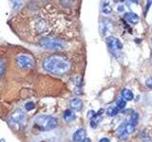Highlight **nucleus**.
Masks as SVG:
<instances>
[{
    "label": "nucleus",
    "instance_id": "1",
    "mask_svg": "<svg viewBox=\"0 0 152 142\" xmlns=\"http://www.w3.org/2000/svg\"><path fill=\"white\" fill-rule=\"evenodd\" d=\"M71 64L65 57L60 55H51L43 62V68L47 72L53 75H64L70 70Z\"/></svg>",
    "mask_w": 152,
    "mask_h": 142
},
{
    "label": "nucleus",
    "instance_id": "2",
    "mask_svg": "<svg viewBox=\"0 0 152 142\" xmlns=\"http://www.w3.org/2000/svg\"><path fill=\"white\" fill-rule=\"evenodd\" d=\"M39 46L43 47V49H48V50H52V51H62L66 49V43L58 38H53V37H44L41 38L38 42Z\"/></svg>",
    "mask_w": 152,
    "mask_h": 142
},
{
    "label": "nucleus",
    "instance_id": "3",
    "mask_svg": "<svg viewBox=\"0 0 152 142\" xmlns=\"http://www.w3.org/2000/svg\"><path fill=\"white\" fill-rule=\"evenodd\" d=\"M34 121L35 126L41 131H51L57 126V120L51 116H39Z\"/></svg>",
    "mask_w": 152,
    "mask_h": 142
},
{
    "label": "nucleus",
    "instance_id": "4",
    "mask_svg": "<svg viewBox=\"0 0 152 142\" xmlns=\"http://www.w3.org/2000/svg\"><path fill=\"white\" fill-rule=\"evenodd\" d=\"M26 120H27L26 114L24 113L21 109H16V110L12 112V115L10 116L9 123L17 130L19 128H21L25 125Z\"/></svg>",
    "mask_w": 152,
    "mask_h": 142
},
{
    "label": "nucleus",
    "instance_id": "5",
    "mask_svg": "<svg viewBox=\"0 0 152 142\" xmlns=\"http://www.w3.org/2000/svg\"><path fill=\"white\" fill-rule=\"evenodd\" d=\"M15 63L20 69L28 70L34 67L35 62L31 56L28 54H19L15 58Z\"/></svg>",
    "mask_w": 152,
    "mask_h": 142
},
{
    "label": "nucleus",
    "instance_id": "6",
    "mask_svg": "<svg viewBox=\"0 0 152 142\" xmlns=\"http://www.w3.org/2000/svg\"><path fill=\"white\" fill-rule=\"evenodd\" d=\"M33 31L38 35H43L49 31V23L47 22L46 19L38 17L35 20H33L32 25Z\"/></svg>",
    "mask_w": 152,
    "mask_h": 142
},
{
    "label": "nucleus",
    "instance_id": "7",
    "mask_svg": "<svg viewBox=\"0 0 152 142\" xmlns=\"http://www.w3.org/2000/svg\"><path fill=\"white\" fill-rule=\"evenodd\" d=\"M106 43H107V45L108 46V49L113 52V54L115 53L116 51L121 50L123 49L122 42L119 40L118 38L114 37V36H109V37H107V40H106Z\"/></svg>",
    "mask_w": 152,
    "mask_h": 142
},
{
    "label": "nucleus",
    "instance_id": "8",
    "mask_svg": "<svg viewBox=\"0 0 152 142\" xmlns=\"http://www.w3.org/2000/svg\"><path fill=\"white\" fill-rule=\"evenodd\" d=\"M86 138H87V132L85 129H79L73 135L74 142H83Z\"/></svg>",
    "mask_w": 152,
    "mask_h": 142
},
{
    "label": "nucleus",
    "instance_id": "9",
    "mask_svg": "<svg viewBox=\"0 0 152 142\" xmlns=\"http://www.w3.org/2000/svg\"><path fill=\"white\" fill-rule=\"evenodd\" d=\"M104 112L103 109H101L99 112H97L95 115L90 118V126L92 128H96L98 126V124L100 123V121L102 120V113Z\"/></svg>",
    "mask_w": 152,
    "mask_h": 142
},
{
    "label": "nucleus",
    "instance_id": "10",
    "mask_svg": "<svg viewBox=\"0 0 152 142\" xmlns=\"http://www.w3.org/2000/svg\"><path fill=\"white\" fill-rule=\"evenodd\" d=\"M126 121L123 122L122 124L119 126L118 130H117V135H118V137L120 138L121 140H124V139H126L127 138V135L128 134L126 131Z\"/></svg>",
    "mask_w": 152,
    "mask_h": 142
},
{
    "label": "nucleus",
    "instance_id": "11",
    "mask_svg": "<svg viewBox=\"0 0 152 142\" xmlns=\"http://www.w3.org/2000/svg\"><path fill=\"white\" fill-rule=\"evenodd\" d=\"M69 105L71 107V109H73L75 111H80L81 109L83 108V101L81 99H78V98H75V99H72L69 102Z\"/></svg>",
    "mask_w": 152,
    "mask_h": 142
},
{
    "label": "nucleus",
    "instance_id": "12",
    "mask_svg": "<svg viewBox=\"0 0 152 142\" xmlns=\"http://www.w3.org/2000/svg\"><path fill=\"white\" fill-rule=\"evenodd\" d=\"M125 19L129 23H131V24H137L140 20L139 16H138L137 14L134 13V12H126V13H125Z\"/></svg>",
    "mask_w": 152,
    "mask_h": 142
},
{
    "label": "nucleus",
    "instance_id": "13",
    "mask_svg": "<svg viewBox=\"0 0 152 142\" xmlns=\"http://www.w3.org/2000/svg\"><path fill=\"white\" fill-rule=\"evenodd\" d=\"M121 95H122V98L124 99H126V101H130L133 99V98H134V95H133V93L129 89H123Z\"/></svg>",
    "mask_w": 152,
    "mask_h": 142
},
{
    "label": "nucleus",
    "instance_id": "14",
    "mask_svg": "<svg viewBox=\"0 0 152 142\" xmlns=\"http://www.w3.org/2000/svg\"><path fill=\"white\" fill-rule=\"evenodd\" d=\"M63 117L66 121H72L73 120H75V114L73 113V111H71L70 109H66V110L64 112V115H63Z\"/></svg>",
    "mask_w": 152,
    "mask_h": 142
},
{
    "label": "nucleus",
    "instance_id": "15",
    "mask_svg": "<svg viewBox=\"0 0 152 142\" xmlns=\"http://www.w3.org/2000/svg\"><path fill=\"white\" fill-rule=\"evenodd\" d=\"M102 12H103V13L107 14V15H108V14L111 13L112 8H111L110 3H109L108 0H104V3H103V8H102Z\"/></svg>",
    "mask_w": 152,
    "mask_h": 142
},
{
    "label": "nucleus",
    "instance_id": "16",
    "mask_svg": "<svg viewBox=\"0 0 152 142\" xmlns=\"http://www.w3.org/2000/svg\"><path fill=\"white\" fill-rule=\"evenodd\" d=\"M126 99H124L123 98L117 99V101H116V106H117V108H118V110H119V111H120V110H123V109L126 107Z\"/></svg>",
    "mask_w": 152,
    "mask_h": 142
},
{
    "label": "nucleus",
    "instance_id": "17",
    "mask_svg": "<svg viewBox=\"0 0 152 142\" xmlns=\"http://www.w3.org/2000/svg\"><path fill=\"white\" fill-rule=\"evenodd\" d=\"M119 110L117 107H109L107 111V114L108 117H115L117 114H118Z\"/></svg>",
    "mask_w": 152,
    "mask_h": 142
},
{
    "label": "nucleus",
    "instance_id": "18",
    "mask_svg": "<svg viewBox=\"0 0 152 142\" xmlns=\"http://www.w3.org/2000/svg\"><path fill=\"white\" fill-rule=\"evenodd\" d=\"M12 3V6L13 8V9H19L22 6V0H10Z\"/></svg>",
    "mask_w": 152,
    "mask_h": 142
},
{
    "label": "nucleus",
    "instance_id": "19",
    "mask_svg": "<svg viewBox=\"0 0 152 142\" xmlns=\"http://www.w3.org/2000/svg\"><path fill=\"white\" fill-rule=\"evenodd\" d=\"M135 127H136V126L133 125L130 121L126 122V131L127 134H128V135H130L131 133L134 132V130H135Z\"/></svg>",
    "mask_w": 152,
    "mask_h": 142
},
{
    "label": "nucleus",
    "instance_id": "20",
    "mask_svg": "<svg viewBox=\"0 0 152 142\" xmlns=\"http://www.w3.org/2000/svg\"><path fill=\"white\" fill-rule=\"evenodd\" d=\"M138 120H139V115H138V113H132L131 115V117H130V122L132 123L133 125L136 126L138 124Z\"/></svg>",
    "mask_w": 152,
    "mask_h": 142
},
{
    "label": "nucleus",
    "instance_id": "21",
    "mask_svg": "<svg viewBox=\"0 0 152 142\" xmlns=\"http://www.w3.org/2000/svg\"><path fill=\"white\" fill-rule=\"evenodd\" d=\"M33 108H34V102H32V101H28V102L25 104V109H26V111H31Z\"/></svg>",
    "mask_w": 152,
    "mask_h": 142
},
{
    "label": "nucleus",
    "instance_id": "22",
    "mask_svg": "<svg viewBox=\"0 0 152 142\" xmlns=\"http://www.w3.org/2000/svg\"><path fill=\"white\" fill-rule=\"evenodd\" d=\"M151 4H152V0H146V3H145V14H146V12H148V9L151 7Z\"/></svg>",
    "mask_w": 152,
    "mask_h": 142
},
{
    "label": "nucleus",
    "instance_id": "23",
    "mask_svg": "<svg viewBox=\"0 0 152 142\" xmlns=\"http://www.w3.org/2000/svg\"><path fill=\"white\" fill-rule=\"evenodd\" d=\"M145 85H146V86L148 87L149 89H152V78H149V79H147V80H146Z\"/></svg>",
    "mask_w": 152,
    "mask_h": 142
},
{
    "label": "nucleus",
    "instance_id": "24",
    "mask_svg": "<svg viewBox=\"0 0 152 142\" xmlns=\"http://www.w3.org/2000/svg\"><path fill=\"white\" fill-rule=\"evenodd\" d=\"M95 114H96V112H94V111H89L88 113V117H89V118H91Z\"/></svg>",
    "mask_w": 152,
    "mask_h": 142
},
{
    "label": "nucleus",
    "instance_id": "25",
    "mask_svg": "<svg viewBox=\"0 0 152 142\" xmlns=\"http://www.w3.org/2000/svg\"><path fill=\"white\" fill-rule=\"evenodd\" d=\"M99 142H110V141H109V139L107 138V137H104V138H102Z\"/></svg>",
    "mask_w": 152,
    "mask_h": 142
},
{
    "label": "nucleus",
    "instance_id": "26",
    "mask_svg": "<svg viewBox=\"0 0 152 142\" xmlns=\"http://www.w3.org/2000/svg\"><path fill=\"white\" fill-rule=\"evenodd\" d=\"M117 11H118V12H124V7H123V6H118Z\"/></svg>",
    "mask_w": 152,
    "mask_h": 142
},
{
    "label": "nucleus",
    "instance_id": "27",
    "mask_svg": "<svg viewBox=\"0 0 152 142\" xmlns=\"http://www.w3.org/2000/svg\"><path fill=\"white\" fill-rule=\"evenodd\" d=\"M83 142H90V139L89 138H86Z\"/></svg>",
    "mask_w": 152,
    "mask_h": 142
},
{
    "label": "nucleus",
    "instance_id": "28",
    "mask_svg": "<svg viewBox=\"0 0 152 142\" xmlns=\"http://www.w3.org/2000/svg\"><path fill=\"white\" fill-rule=\"evenodd\" d=\"M0 142H5V141H4V139H0Z\"/></svg>",
    "mask_w": 152,
    "mask_h": 142
},
{
    "label": "nucleus",
    "instance_id": "29",
    "mask_svg": "<svg viewBox=\"0 0 152 142\" xmlns=\"http://www.w3.org/2000/svg\"><path fill=\"white\" fill-rule=\"evenodd\" d=\"M119 1H125V0H119Z\"/></svg>",
    "mask_w": 152,
    "mask_h": 142
}]
</instances>
